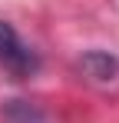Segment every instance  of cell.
I'll list each match as a JSON object with an SVG mask.
<instances>
[{
	"label": "cell",
	"instance_id": "cell-1",
	"mask_svg": "<svg viewBox=\"0 0 119 123\" xmlns=\"http://www.w3.org/2000/svg\"><path fill=\"white\" fill-rule=\"evenodd\" d=\"M0 67L13 77V80H27L40 70V57L30 43H23L17 30L7 20H0Z\"/></svg>",
	"mask_w": 119,
	"mask_h": 123
},
{
	"label": "cell",
	"instance_id": "cell-2",
	"mask_svg": "<svg viewBox=\"0 0 119 123\" xmlns=\"http://www.w3.org/2000/svg\"><path fill=\"white\" fill-rule=\"evenodd\" d=\"M79 67H83V73L93 77V80H113L116 70H119V60L113 53H106V50H89Z\"/></svg>",
	"mask_w": 119,
	"mask_h": 123
}]
</instances>
